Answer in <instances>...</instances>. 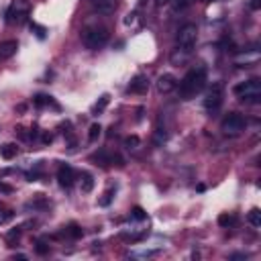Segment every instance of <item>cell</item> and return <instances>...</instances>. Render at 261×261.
Returning <instances> with one entry per match:
<instances>
[{
  "label": "cell",
  "mask_w": 261,
  "mask_h": 261,
  "mask_svg": "<svg viewBox=\"0 0 261 261\" xmlns=\"http://www.w3.org/2000/svg\"><path fill=\"white\" fill-rule=\"evenodd\" d=\"M204 86H206V70L204 68L190 70L186 75H184V80L180 82V96H182V100L194 98L198 92H202Z\"/></svg>",
  "instance_id": "obj_1"
},
{
  "label": "cell",
  "mask_w": 261,
  "mask_h": 261,
  "mask_svg": "<svg viewBox=\"0 0 261 261\" xmlns=\"http://www.w3.org/2000/svg\"><path fill=\"white\" fill-rule=\"evenodd\" d=\"M82 41L88 49H100L104 47L106 43H109V31H106L104 27H86L82 31Z\"/></svg>",
  "instance_id": "obj_2"
},
{
  "label": "cell",
  "mask_w": 261,
  "mask_h": 261,
  "mask_svg": "<svg viewBox=\"0 0 261 261\" xmlns=\"http://www.w3.org/2000/svg\"><path fill=\"white\" fill-rule=\"evenodd\" d=\"M233 92L245 102H261V80L259 78H251L247 82H241L233 88Z\"/></svg>",
  "instance_id": "obj_3"
},
{
  "label": "cell",
  "mask_w": 261,
  "mask_h": 261,
  "mask_svg": "<svg viewBox=\"0 0 261 261\" xmlns=\"http://www.w3.org/2000/svg\"><path fill=\"white\" fill-rule=\"evenodd\" d=\"M196 39H198V27L194 23H186L180 31H178V47L184 49V51H188L192 53V47L196 45Z\"/></svg>",
  "instance_id": "obj_4"
},
{
  "label": "cell",
  "mask_w": 261,
  "mask_h": 261,
  "mask_svg": "<svg viewBox=\"0 0 261 261\" xmlns=\"http://www.w3.org/2000/svg\"><path fill=\"white\" fill-rule=\"evenodd\" d=\"M223 100H224V86L221 82L212 84V88L206 92L204 96V109L208 112H217L221 106H223Z\"/></svg>",
  "instance_id": "obj_5"
},
{
  "label": "cell",
  "mask_w": 261,
  "mask_h": 261,
  "mask_svg": "<svg viewBox=\"0 0 261 261\" xmlns=\"http://www.w3.org/2000/svg\"><path fill=\"white\" fill-rule=\"evenodd\" d=\"M245 127H247V120L239 112H228L221 122V131L224 135H241L245 131Z\"/></svg>",
  "instance_id": "obj_6"
},
{
  "label": "cell",
  "mask_w": 261,
  "mask_h": 261,
  "mask_svg": "<svg viewBox=\"0 0 261 261\" xmlns=\"http://www.w3.org/2000/svg\"><path fill=\"white\" fill-rule=\"evenodd\" d=\"M29 10H31V4L27 2V0H12V4L8 6V12H6V21L10 25H14V23L19 25L27 19Z\"/></svg>",
  "instance_id": "obj_7"
},
{
  "label": "cell",
  "mask_w": 261,
  "mask_h": 261,
  "mask_svg": "<svg viewBox=\"0 0 261 261\" xmlns=\"http://www.w3.org/2000/svg\"><path fill=\"white\" fill-rule=\"evenodd\" d=\"M178 88V80L176 75L172 74H161L157 78V90L161 92V94H170V92H174Z\"/></svg>",
  "instance_id": "obj_8"
},
{
  "label": "cell",
  "mask_w": 261,
  "mask_h": 261,
  "mask_svg": "<svg viewBox=\"0 0 261 261\" xmlns=\"http://www.w3.org/2000/svg\"><path fill=\"white\" fill-rule=\"evenodd\" d=\"M147 90H149V80L143 74L135 75L129 84V92H133V94H147Z\"/></svg>",
  "instance_id": "obj_9"
},
{
  "label": "cell",
  "mask_w": 261,
  "mask_h": 261,
  "mask_svg": "<svg viewBox=\"0 0 261 261\" xmlns=\"http://www.w3.org/2000/svg\"><path fill=\"white\" fill-rule=\"evenodd\" d=\"M57 180H59V184L64 188H70L72 184H74V180H75V174H74V170L70 165H59V170H57Z\"/></svg>",
  "instance_id": "obj_10"
},
{
  "label": "cell",
  "mask_w": 261,
  "mask_h": 261,
  "mask_svg": "<svg viewBox=\"0 0 261 261\" xmlns=\"http://www.w3.org/2000/svg\"><path fill=\"white\" fill-rule=\"evenodd\" d=\"M19 49V43L17 41H2L0 43V61H4V59H10L14 53H17Z\"/></svg>",
  "instance_id": "obj_11"
},
{
  "label": "cell",
  "mask_w": 261,
  "mask_h": 261,
  "mask_svg": "<svg viewBox=\"0 0 261 261\" xmlns=\"http://www.w3.org/2000/svg\"><path fill=\"white\" fill-rule=\"evenodd\" d=\"M92 8H94L98 14H111L114 10V0H90Z\"/></svg>",
  "instance_id": "obj_12"
},
{
  "label": "cell",
  "mask_w": 261,
  "mask_h": 261,
  "mask_svg": "<svg viewBox=\"0 0 261 261\" xmlns=\"http://www.w3.org/2000/svg\"><path fill=\"white\" fill-rule=\"evenodd\" d=\"M17 153H19V149H17V145H12V143H8V145H4V147H0V155H2L4 159L17 157Z\"/></svg>",
  "instance_id": "obj_13"
},
{
  "label": "cell",
  "mask_w": 261,
  "mask_h": 261,
  "mask_svg": "<svg viewBox=\"0 0 261 261\" xmlns=\"http://www.w3.org/2000/svg\"><path fill=\"white\" fill-rule=\"evenodd\" d=\"M14 217V212H12V208H8L4 202H0V224H6L10 219Z\"/></svg>",
  "instance_id": "obj_14"
},
{
  "label": "cell",
  "mask_w": 261,
  "mask_h": 261,
  "mask_svg": "<svg viewBox=\"0 0 261 261\" xmlns=\"http://www.w3.org/2000/svg\"><path fill=\"white\" fill-rule=\"evenodd\" d=\"M100 135H102V127L98 125V122H94V125L90 127V131H88V141L90 143H96Z\"/></svg>",
  "instance_id": "obj_15"
},
{
  "label": "cell",
  "mask_w": 261,
  "mask_h": 261,
  "mask_svg": "<svg viewBox=\"0 0 261 261\" xmlns=\"http://www.w3.org/2000/svg\"><path fill=\"white\" fill-rule=\"evenodd\" d=\"M165 139H167L165 127L157 125V129H155V137H153V143H155V145H163V143H165Z\"/></svg>",
  "instance_id": "obj_16"
},
{
  "label": "cell",
  "mask_w": 261,
  "mask_h": 261,
  "mask_svg": "<svg viewBox=\"0 0 261 261\" xmlns=\"http://www.w3.org/2000/svg\"><path fill=\"white\" fill-rule=\"evenodd\" d=\"M188 57H190V53L184 51V49H180V47H176V51L172 53V61H174V64H184V61H186Z\"/></svg>",
  "instance_id": "obj_17"
},
{
  "label": "cell",
  "mask_w": 261,
  "mask_h": 261,
  "mask_svg": "<svg viewBox=\"0 0 261 261\" xmlns=\"http://www.w3.org/2000/svg\"><path fill=\"white\" fill-rule=\"evenodd\" d=\"M92 161H98L96 165H102V167H106V165L111 163L109 155H106V151H98V153H94V155H92Z\"/></svg>",
  "instance_id": "obj_18"
},
{
  "label": "cell",
  "mask_w": 261,
  "mask_h": 261,
  "mask_svg": "<svg viewBox=\"0 0 261 261\" xmlns=\"http://www.w3.org/2000/svg\"><path fill=\"white\" fill-rule=\"evenodd\" d=\"M94 188V178L90 174H82V192H92Z\"/></svg>",
  "instance_id": "obj_19"
},
{
  "label": "cell",
  "mask_w": 261,
  "mask_h": 261,
  "mask_svg": "<svg viewBox=\"0 0 261 261\" xmlns=\"http://www.w3.org/2000/svg\"><path fill=\"white\" fill-rule=\"evenodd\" d=\"M247 221H249V224H253V226H261V212H259V208H253V210L249 212Z\"/></svg>",
  "instance_id": "obj_20"
},
{
  "label": "cell",
  "mask_w": 261,
  "mask_h": 261,
  "mask_svg": "<svg viewBox=\"0 0 261 261\" xmlns=\"http://www.w3.org/2000/svg\"><path fill=\"white\" fill-rule=\"evenodd\" d=\"M219 224L221 226H233L235 224V217H233V214H221V217H219Z\"/></svg>",
  "instance_id": "obj_21"
},
{
  "label": "cell",
  "mask_w": 261,
  "mask_h": 261,
  "mask_svg": "<svg viewBox=\"0 0 261 261\" xmlns=\"http://www.w3.org/2000/svg\"><path fill=\"white\" fill-rule=\"evenodd\" d=\"M139 145H141V141H139V137H137V135H131V137L125 139V147L127 149H137Z\"/></svg>",
  "instance_id": "obj_22"
},
{
  "label": "cell",
  "mask_w": 261,
  "mask_h": 261,
  "mask_svg": "<svg viewBox=\"0 0 261 261\" xmlns=\"http://www.w3.org/2000/svg\"><path fill=\"white\" fill-rule=\"evenodd\" d=\"M106 104H109V94H102V96H100V102H96V104H94V109H92V112H102Z\"/></svg>",
  "instance_id": "obj_23"
},
{
  "label": "cell",
  "mask_w": 261,
  "mask_h": 261,
  "mask_svg": "<svg viewBox=\"0 0 261 261\" xmlns=\"http://www.w3.org/2000/svg\"><path fill=\"white\" fill-rule=\"evenodd\" d=\"M133 219H137V221H145V219H147V214H145V210H143L141 206H135V208H133Z\"/></svg>",
  "instance_id": "obj_24"
},
{
  "label": "cell",
  "mask_w": 261,
  "mask_h": 261,
  "mask_svg": "<svg viewBox=\"0 0 261 261\" xmlns=\"http://www.w3.org/2000/svg\"><path fill=\"white\" fill-rule=\"evenodd\" d=\"M170 2L174 4L176 10H184V8H186V6L190 4V0H170Z\"/></svg>",
  "instance_id": "obj_25"
},
{
  "label": "cell",
  "mask_w": 261,
  "mask_h": 261,
  "mask_svg": "<svg viewBox=\"0 0 261 261\" xmlns=\"http://www.w3.org/2000/svg\"><path fill=\"white\" fill-rule=\"evenodd\" d=\"M35 249H37L39 255H47V253H49V247L45 245V241H37V247H35Z\"/></svg>",
  "instance_id": "obj_26"
},
{
  "label": "cell",
  "mask_w": 261,
  "mask_h": 261,
  "mask_svg": "<svg viewBox=\"0 0 261 261\" xmlns=\"http://www.w3.org/2000/svg\"><path fill=\"white\" fill-rule=\"evenodd\" d=\"M68 233H70L74 239H78V237H82V235H84V233H82V228H80V226H75V224H72V226L68 228Z\"/></svg>",
  "instance_id": "obj_27"
},
{
  "label": "cell",
  "mask_w": 261,
  "mask_h": 261,
  "mask_svg": "<svg viewBox=\"0 0 261 261\" xmlns=\"http://www.w3.org/2000/svg\"><path fill=\"white\" fill-rule=\"evenodd\" d=\"M31 29H33V31H37L35 35H37L39 39H43V37H45V33H47V31H45L43 27H39V25H31Z\"/></svg>",
  "instance_id": "obj_28"
},
{
  "label": "cell",
  "mask_w": 261,
  "mask_h": 261,
  "mask_svg": "<svg viewBox=\"0 0 261 261\" xmlns=\"http://www.w3.org/2000/svg\"><path fill=\"white\" fill-rule=\"evenodd\" d=\"M111 198H112V194H111V192H106L104 198L100 200V204H102V206H109V204H111Z\"/></svg>",
  "instance_id": "obj_29"
},
{
  "label": "cell",
  "mask_w": 261,
  "mask_h": 261,
  "mask_svg": "<svg viewBox=\"0 0 261 261\" xmlns=\"http://www.w3.org/2000/svg\"><path fill=\"white\" fill-rule=\"evenodd\" d=\"M51 141H53L51 135H43V143H51Z\"/></svg>",
  "instance_id": "obj_30"
},
{
  "label": "cell",
  "mask_w": 261,
  "mask_h": 261,
  "mask_svg": "<svg viewBox=\"0 0 261 261\" xmlns=\"http://www.w3.org/2000/svg\"><path fill=\"white\" fill-rule=\"evenodd\" d=\"M155 2H157V6H163V4L170 2V0H155Z\"/></svg>",
  "instance_id": "obj_31"
},
{
  "label": "cell",
  "mask_w": 261,
  "mask_h": 261,
  "mask_svg": "<svg viewBox=\"0 0 261 261\" xmlns=\"http://www.w3.org/2000/svg\"><path fill=\"white\" fill-rule=\"evenodd\" d=\"M202 2H212V0H202Z\"/></svg>",
  "instance_id": "obj_32"
}]
</instances>
